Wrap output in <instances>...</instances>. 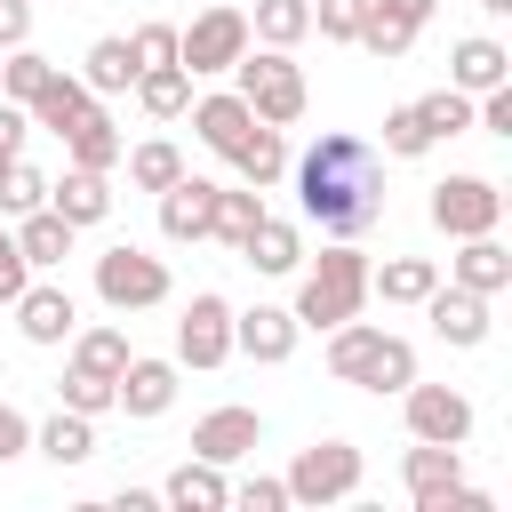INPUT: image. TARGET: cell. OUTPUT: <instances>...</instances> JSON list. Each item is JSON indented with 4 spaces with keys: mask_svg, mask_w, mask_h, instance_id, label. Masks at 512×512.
<instances>
[{
    "mask_svg": "<svg viewBox=\"0 0 512 512\" xmlns=\"http://www.w3.org/2000/svg\"><path fill=\"white\" fill-rule=\"evenodd\" d=\"M384 152H400V160H416V152H432V128L416 120V104H400V112H384Z\"/></svg>",
    "mask_w": 512,
    "mask_h": 512,
    "instance_id": "obj_40",
    "label": "cell"
},
{
    "mask_svg": "<svg viewBox=\"0 0 512 512\" xmlns=\"http://www.w3.org/2000/svg\"><path fill=\"white\" fill-rule=\"evenodd\" d=\"M496 216H504V192H496L488 176H440V184H432V224H440L448 240L496 232Z\"/></svg>",
    "mask_w": 512,
    "mask_h": 512,
    "instance_id": "obj_8",
    "label": "cell"
},
{
    "mask_svg": "<svg viewBox=\"0 0 512 512\" xmlns=\"http://www.w3.org/2000/svg\"><path fill=\"white\" fill-rule=\"evenodd\" d=\"M0 208H8V216L48 208V176H40V168H24V160H8V176H0Z\"/></svg>",
    "mask_w": 512,
    "mask_h": 512,
    "instance_id": "obj_39",
    "label": "cell"
},
{
    "mask_svg": "<svg viewBox=\"0 0 512 512\" xmlns=\"http://www.w3.org/2000/svg\"><path fill=\"white\" fill-rule=\"evenodd\" d=\"M232 504H248V512H280V504H288V480H248V488H232Z\"/></svg>",
    "mask_w": 512,
    "mask_h": 512,
    "instance_id": "obj_46",
    "label": "cell"
},
{
    "mask_svg": "<svg viewBox=\"0 0 512 512\" xmlns=\"http://www.w3.org/2000/svg\"><path fill=\"white\" fill-rule=\"evenodd\" d=\"M480 8H488V16H512V0H480Z\"/></svg>",
    "mask_w": 512,
    "mask_h": 512,
    "instance_id": "obj_50",
    "label": "cell"
},
{
    "mask_svg": "<svg viewBox=\"0 0 512 512\" xmlns=\"http://www.w3.org/2000/svg\"><path fill=\"white\" fill-rule=\"evenodd\" d=\"M240 48H248V16L240 8H208V16H192V32H176V64L192 80L200 72H232Z\"/></svg>",
    "mask_w": 512,
    "mask_h": 512,
    "instance_id": "obj_7",
    "label": "cell"
},
{
    "mask_svg": "<svg viewBox=\"0 0 512 512\" xmlns=\"http://www.w3.org/2000/svg\"><path fill=\"white\" fill-rule=\"evenodd\" d=\"M256 440H264V416L256 408H208L192 424V456H208V464H240Z\"/></svg>",
    "mask_w": 512,
    "mask_h": 512,
    "instance_id": "obj_11",
    "label": "cell"
},
{
    "mask_svg": "<svg viewBox=\"0 0 512 512\" xmlns=\"http://www.w3.org/2000/svg\"><path fill=\"white\" fill-rule=\"evenodd\" d=\"M256 216H264V200H256V192H224V184H216V216H208V232H216V240H232V248H240V240L256 232Z\"/></svg>",
    "mask_w": 512,
    "mask_h": 512,
    "instance_id": "obj_37",
    "label": "cell"
},
{
    "mask_svg": "<svg viewBox=\"0 0 512 512\" xmlns=\"http://www.w3.org/2000/svg\"><path fill=\"white\" fill-rule=\"evenodd\" d=\"M496 80H512V56L496 48V40H456V64H448V88H464V96H480V88H496Z\"/></svg>",
    "mask_w": 512,
    "mask_h": 512,
    "instance_id": "obj_22",
    "label": "cell"
},
{
    "mask_svg": "<svg viewBox=\"0 0 512 512\" xmlns=\"http://www.w3.org/2000/svg\"><path fill=\"white\" fill-rule=\"evenodd\" d=\"M136 104H144L152 120H176V112L192 104V72H184V64H144V72H136Z\"/></svg>",
    "mask_w": 512,
    "mask_h": 512,
    "instance_id": "obj_28",
    "label": "cell"
},
{
    "mask_svg": "<svg viewBox=\"0 0 512 512\" xmlns=\"http://www.w3.org/2000/svg\"><path fill=\"white\" fill-rule=\"evenodd\" d=\"M416 120L432 128V144H440V136H464V128H472V96H464V88H432V96L416 104Z\"/></svg>",
    "mask_w": 512,
    "mask_h": 512,
    "instance_id": "obj_36",
    "label": "cell"
},
{
    "mask_svg": "<svg viewBox=\"0 0 512 512\" xmlns=\"http://www.w3.org/2000/svg\"><path fill=\"white\" fill-rule=\"evenodd\" d=\"M208 216H216V184L208 176H176L160 192V232L168 240H208Z\"/></svg>",
    "mask_w": 512,
    "mask_h": 512,
    "instance_id": "obj_16",
    "label": "cell"
},
{
    "mask_svg": "<svg viewBox=\"0 0 512 512\" xmlns=\"http://www.w3.org/2000/svg\"><path fill=\"white\" fill-rule=\"evenodd\" d=\"M328 376L336 384H360V392H408L416 384V344L408 336H384L368 328L360 312L328 328Z\"/></svg>",
    "mask_w": 512,
    "mask_h": 512,
    "instance_id": "obj_2",
    "label": "cell"
},
{
    "mask_svg": "<svg viewBox=\"0 0 512 512\" xmlns=\"http://www.w3.org/2000/svg\"><path fill=\"white\" fill-rule=\"evenodd\" d=\"M160 496H168L176 512H224V504H232V488H224V464H208V456H192V464H176Z\"/></svg>",
    "mask_w": 512,
    "mask_h": 512,
    "instance_id": "obj_20",
    "label": "cell"
},
{
    "mask_svg": "<svg viewBox=\"0 0 512 512\" xmlns=\"http://www.w3.org/2000/svg\"><path fill=\"white\" fill-rule=\"evenodd\" d=\"M128 48H136V64H176V24H136Z\"/></svg>",
    "mask_w": 512,
    "mask_h": 512,
    "instance_id": "obj_43",
    "label": "cell"
},
{
    "mask_svg": "<svg viewBox=\"0 0 512 512\" xmlns=\"http://www.w3.org/2000/svg\"><path fill=\"white\" fill-rule=\"evenodd\" d=\"M64 144H72V168H120V152H128V144H120V128H112L96 104L64 128Z\"/></svg>",
    "mask_w": 512,
    "mask_h": 512,
    "instance_id": "obj_26",
    "label": "cell"
},
{
    "mask_svg": "<svg viewBox=\"0 0 512 512\" xmlns=\"http://www.w3.org/2000/svg\"><path fill=\"white\" fill-rule=\"evenodd\" d=\"M72 320H80V312H72V288H24V296H16V328H24L32 344H64Z\"/></svg>",
    "mask_w": 512,
    "mask_h": 512,
    "instance_id": "obj_19",
    "label": "cell"
},
{
    "mask_svg": "<svg viewBox=\"0 0 512 512\" xmlns=\"http://www.w3.org/2000/svg\"><path fill=\"white\" fill-rule=\"evenodd\" d=\"M96 296H104L112 312H144V304H160V296H168V264L120 240V248H104V256H96Z\"/></svg>",
    "mask_w": 512,
    "mask_h": 512,
    "instance_id": "obj_6",
    "label": "cell"
},
{
    "mask_svg": "<svg viewBox=\"0 0 512 512\" xmlns=\"http://www.w3.org/2000/svg\"><path fill=\"white\" fill-rule=\"evenodd\" d=\"M136 72H144V64H136L128 40H96L88 64H80V88H88V96H120V88H136Z\"/></svg>",
    "mask_w": 512,
    "mask_h": 512,
    "instance_id": "obj_24",
    "label": "cell"
},
{
    "mask_svg": "<svg viewBox=\"0 0 512 512\" xmlns=\"http://www.w3.org/2000/svg\"><path fill=\"white\" fill-rule=\"evenodd\" d=\"M64 408H80V416H104V408H112V376H88V368H72V376H64Z\"/></svg>",
    "mask_w": 512,
    "mask_h": 512,
    "instance_id": "obj_41",
    "label": "cell"
},
{
    "mask_svg": "<svg viewBox=\"0 0 512 512\" xmlns=\"http://www.w3.org/2000/svg\"><path fill=\"white\" fill-rule=\"evenodd\" d=\"M400 400H408V432H416V440H440V448H464V440H472V400H464V392H448V384H408Z\"/></svg>",
    "mask_w": 512,
    "mask_h": 512,
    "instance_id": "obj_10",
    "label": "cell"
},
{
    "mask_svg": "<svg viewBox=\"0 0 512 512\" xmlns=\"http://www.w3.org/2000/svg\"><path fill=\"white\" fill-rule=\"evenodd\" d=\"M88 104H96V96H88V88H80L72 72H48V88H40V96H32L24 112H32L40 128H56V136H64V128H72V120H80Z\"/></svg>",
    "mask_w": 512,
    "mask_h": 512,
    "instance_id": "obj_30",
    "label": "cell"
},
{
    "mask_svg": "<svg viewBox=\"0 0 512 512\" xmlns=\"http://www.w3.org/2000/svg\"><path fill=\"white\" fill-rule=\"evenodd\" d=\"M224 160H232V168H240V176L264 192V184H280V168H288V144H280V128H272V120H256V128H248V136H240Z\"/></svg>",
    "mask_w": 512,
    "mask_h": 512,
    "instance_id": "obj_23",
    "label": "cell"
},
{
    "mask_svg": "<svg viewBox=\"0 0 512 512\" xmlns=\"http://www.w3.org/2000/svg\"><path fill=\"white\" fill-rule=\"evenodd\" d=\"M232 96L256 112V120H272V128H288L296 112H304V72L288 64V48H240V64H232Z\"/></svg>",
    "mask_w": 512,
    "mask_h": 512,
    "instance_id": "obj_4",
    "label": "cell"
},
{
    "mask_svg": "<svg viewBox=\"0 0 512 512\" xmlns=\"http://www.w3.org/2000/svg\"><path fill=\"white\" fill-rule=\"evenodd\" d=\"M120 160H128V184H136V192H168V184L184 176V152H176V144H160V136H152V144H136V152H120Z\"/></svg>",
    "mask_w": 512,
    "mask_h": 512,
    "instance_id": "obj_33",
    "label": "cell"
},
{
    "mask_svg": "<svg viewBox=\"0 0 512 512\" xmlns=\"http://www.w3.org/2000/svg\"><path fill=\"white\" fill-rule=\"evenodd\" d=\"M48 208L80 232V224H104L112 216V184H104V168H72L64 184H48Z\"/></svg>",
    "mask_w": 512,
    "mask_h": 512,
    "instance_id": "obj_17",
    "label": "cell"
},
{
    "mask_svg": "<svg viewBox=\"0 0 512 512\" xmlns=\"http://www.w3.org/2000/svg\"><path fill=\"white\" fill-rule=\"evenodd\" d=\"M176 360H192V368H224L232 360V304L224 296H192L184 304V320H176Z\"/></svg>",
    "mask_w": 512,
    "mask_h": 512,
    "instance_id": "obj_9",
    "label": "cell"
},
{
    "mask_svg": "<svg viewBox=\"0 0 512 512\" xmlns=\"http://www.w3.org/2000/svg\"><path fill=\"white\" fill-rule=\"evenodd\" d=\"M360 296H368V256H360L352 240H336V248L304 272V288H296V328H336V320L360 312Z\"/></svg>",
    "mask_w": 512,
    "mask_h": 512,
    "instance_id": "obj_3",
    "label": "cell"
},
{
    "mask_svg": "<svg viewBox=\"0 0 512 512\" xmlns=\"http://www.w3.org/2000/svg\"><path fill=\"white\" fill-rule=\"evenodd\" d=\"M296 208H304V224H320L328 240L376 232V216H384V160H376V144L328 128V136L296 160Z\"/></svg>",
    "mask_w": 512,
    "mask_h": 512,
    "instance_id": "obj_1",
    "label": "cell"
},
{
    "mask_svg": "<svg viewBox=\"0 0 512 512\" xmlns=\"http://www.w3.org/2000/svg\"><path fill=\"white\" fill-rule=\"evenodd\" d=\"M456 488H464V456L440 448V440H416V448H408V496H416L424 512H448Z\"/></svg>",
    "mask_w": 512,
    "mask_h": 512,
    "instance_id": "obj_13",
    "label": "cell"
},
{
    "mask_svg": "<svg viewBox=\"0 0 512 512\" xmlns=\"http://www.w3.org/2000/svg\"><path fill=\"white\" fill-rule=\"evenodd\" d=\"M312 32V0H256V16H248V40H264V48H296Z\"/></svg>",
    "mask_w": 512,
    "mask_h": 512,
    "instance_id": "obj_29",
    "label": "cell"
},
{
    "mask_svg": "<svg viewBox=\"0 0 512 512\" xmlns=\"http://www.w3.org/2000/svg\"><path fill=\"white\" fill-rule=\"evenodd\" d=\"M32 40V0H0V48H24Z\"/></svg>",
    "mask_w": 512,
    "mask_h": 512,
    "instance_id": "obj_47",
    "label": "cell"
},
{
    "mask_svg": "<svg viewBox=\"0 0 512 512\" xmlns=\"http://www.w3.org/2000/svg\"><path fill=\"white\" fill-rule=\"evenodd\" d=\"M368 288H384V304H424L440 288V272H432V256H392L384 272H368Z\"/></svg>",
    "mask_w": 512,
    "mask_h": 512,
    "instance_id": "obj_32",
    "label": "cell"
},
{
    "mask_svg": "<svg viewBox=\"0 0 512 512\" xmlns=\"http://www.w3.org/2000/svg\"><path fill=\"white\" fill-rule=\"evenodd\" d=\"M24 128H32V112H24V104H8V96H0V152H8V160H16V152H24Z\"/></svg>",
    "mask_w": 512,
    "mask_h": 512,
    "instance_id": "obj_48",
    "label": "cell"
},
{
    "mask_svg": "<svg viewBox=\"0 0 512 512\" xmlns=\"http://www.w3.org/2000/svg\"><path fill=\"white\" fill-rule=\"evenodd\" d=\"M232 344H240L248 360H288V352H296V312L256 304V312H240V320H232Z\"/></svg>",
    "mask_w": 512,
    "mask_h": 512,
    "instance_id": "obj_18",
    "label": "cell"
},
{
    "mask_svg": "<svg viewBox=\"0 0 512 512\" xmlns=\"http://www.w3.org/2000/svg\"><path fill=\"white\" fill-rule=\"evenodd\" d=\"M48 56H32V48H8V64H0V88H8V104H32L40 88H48Z\"/></svg>",
    "mask_w": 512,
    "mask_h": 512,
    "instance_id": "obj_38",
    "label": "cell"
},
{
    "mask_svg": "<svg viewBox=\"0 0 512 512\" xmlns=\"http://www.w3.org/2000/svg\"><path fill=\"white\" fill-rule=\"evenodd\" d=\"M24 448H32V424H24V416L0 400V464H8V456H24Z\"/></svg>",
    "mask_w": 512,
    "mask_h": 512,
    "instance_id": "obj_49",
    "label": "cell"
},
{
    "mask_svg": "<svg viewBox=\"0 0 512 512\" xmlns=\"http://www.w3.org/2000/svg\"><path fill=\"white\" fill-rule=\"evenodd\" d=\"M360 488V448L352 440H312L288 464V504H344Z\"/></svg>",
    "mask_w": 512,
    "mask_h": 512,
    "instance_id": "obj_5",
    "label": "cell"
},
{
    "mask_svg": "<svg viewBox=\"0 0 512 512\" xmlns=\"http://www.w3.org/2000/svg\"><path fill=\"white\" fill-rule=\"evenodd\" d=\"M192 128H200L208 152H232V144L256 128V112H248L240 96H200V104H192Z\"/></svg>",
    "mask_w": 512,
    "mask_h": 512,
    "instance_id": "obj_25",
    "label": "cell"
},
{
    "mask_svg": "<svg viewBox=\"0 0 512 512\" xmlns=\"http://www.w3.org/2000/svg\"><path fill=\"white\" fill-rule=\"evenodd\" d=\"M456 288H472V296H504V288H512V256L496 248V232H472V240H464Z\"/></svg>",
    "mask_w": 512,
    "mask_h": 512,
    "instance_id": "obj_21",
    "label": "cell"
},
{
    "mask_svg": "<svg viewBox=\"0 0 512 512\" xmlns=\"http://www.w3.org/2000/svg\"><path fill=\"white\" fill-rule=\"evenodd\" d=\"M0 176H8V152H0Z\"/></svg>",
    "mask_w": 512,
    "mask_h": 512,
    "instance_id": "obj_51",
    "label": "cell"
},
{
    "mask_svg": "<svg viewBox=\"0 0 512 512\" xmlns=\"http://www.w3.org/2000/svg\"><path fill=\"white\" fill-rule=\"evenodd\" d=\"M424 312H432V336L440 344H488V296H472V288H432L424 296Z\"/></svg>",
    "mask_w": 512,
    "mask_h": 512,
    "instance_id": "obj_14",
    "label": "cell"
},
{
    "mask_svg": "<svg viewBox=\"0 0 512 512\" xmlns=\"http://www.w3.org/2000/svg\"><path fill=\"white\" fill-rule=\"evenodd\" d=\"M40 448H48L56 464H88V456H96V432H88L80 408H56V416L40 424Z\"/></svg>",
    "mask_w": 512,
    "mask_h": 512,
    "instance_id": "obj_35",
    "label": "cell"
},
{
    "mask_svg": "<svg viewBox=\"0 0 512 512\" xmlns=\"http://www.w3.org/2000/svg\"><path fill=\"white\" fill-rule=\"evenodd\" d=\"M72 368L120 384V368H128V336H120V328H80V336H72Z\"/></svg>",
    "mask_w": 512,
    "mask_h": 512,
    "instance_id": "obj_34",
    "label": "cell"
},
{
    "mask_svg": "<svg viewBox=\"0 0 512 512\" xmlns=\"http://www.w3.org/2000/svg\"><path fill=\"white\" fill-rule=\"evenodd\" d=\"M168 400H176V360H136V352H128V368H120V384H112V408H128V416H168Z\"/></svg>",
    "mask_w": 512,
    "mask_h": 512,
    "instance_id": "obj_15",
    "label": "cell"
},
{
    "mask_svg": "<svg viewBox=\"0 0 512 512\" xmlns=\"http://www.w3.org/2000/svg\"><path fill=\"white\" fill-rule=\"evenodd\" d=\"M16 248H24V264H64V256H72V224H64L56 208H24Z\"/></svg>",
    "mask_w": 512,
    "mask_h": 512,
    "instance_id": "obj_31",
    "label": "cell"
},
{
    "mask_svg": "<svg viewBox=\"0 0 512 512\" xmlns=\"http://www.w3.org/2000/svg\"><path fill=\"white\" fill-rule=\"evenodd\" d=\"M240 256H248L256 272H296V264H304V240H296V224H280V216H256V232L240 240Z\"/></svg>",
    "mask_w": 512,
    "mask_h": 512,
    "instance_id": "obj_27",
    "label": "cell"
},
{
    "mask_svg": "<svg viewBox=\"0 0 512 512\" xmlns=\"http://www.w3.org/2000/svg\"><path fill=\"white\" fill-rule=\"evenodd\" d=\"M480 128H496V136H512V80H496V88H480Z\"/></svg>",
    "mask_w": 512,
    "mask_h": 512,
    "instance_id": "obj_45",
    "label": "cell"
},
{
    "mask_svg": "<svg viewBox=\"0 0 512 512\" xmlns=\"http://www.w3.org/2000/svg\"><path fill=\"white\" fill-rule=\"evenodd\" d=\"M24 272H32V264H24V248H16V240H8V232H0V304H16V296H24V288H32V280H24Z\"/></svg>",
    "mask_w": 512,
    "mask_h": 512,
    "instance_id": "obj_44",
    "label": "cell"
},
{
    "mask_svg": "<svg viewBox=\"0 0 512 512\" xmlns=\"http://www.w3.org/2000/svg\"><path fill=\"white\" fill-rule=\"evenodd\" d=\"M424 16H432V0H368V16H360V48L368 56H408V40L424 32Z\"/></svg>",
    "mask_w": 512,
    "mask_h": 512,
    "instance_id": "obj_12",
    "label": "cell"
},
{
    "mask_svg": "<svg viewBox=\"0 0 512 512\" xmlns=\"http://www.w3.org/2000/svg\"><path fill=\"white\" fill-rule=\"evenodd\" d=\"M360 16H368V0H320V8H312L320 40H360Z\"/></svg>",
    "mask_w": 512,
    "mask_h": 512,
    "instance_id": "obj_42",
    "label": "cell"
}]
</instances>
